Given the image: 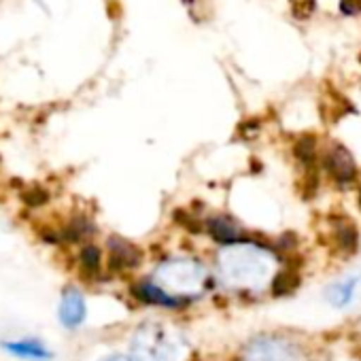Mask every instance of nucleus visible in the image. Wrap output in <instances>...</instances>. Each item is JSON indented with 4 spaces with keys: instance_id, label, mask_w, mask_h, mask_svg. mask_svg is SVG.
<instances>
[{
    "instance_id": "obj_1",
    "label": "nucleus",
    "mask_w": 361,
    "mask_h": 361,
    "mask_svg": "<svg viewBox=\"0 0 361 361\" xmlns=\"http://www.w3.org/2000/svg\"><path fill=\"white\" fill-rule=\"evenodd\" d=\"M221 272L236 287L259 285L268 272V262L264 259L262 253L245 249V247L240 249V245H238V247H232L226 253V257L221 259Z\"/></svg>"
},
{
    "instance_id": "obj_2",
    "label": "nucleus",
    "mask_w": 361,
    "mask_h": 361,
    "mask_svg": "<svg viewBox=\"0 0 361 361\" xmlns=\"http://www.w3.org/2000/svg\"><path fill=\"white\" fill-rule=\"evenodd\" d=\"M176 338L170 329L161 325H145L136 331L132 342V359L130 361H174L176 355Z\"/></svg>"
},
{
    "instance_id": "obj_3",
    "label": "nucleus",
    "mask_w": 361,
    "mask_h": 361,
    "mask_svg": "<svg viewBox=\"0 0 361 361\" xmlns=\"http://www.w3.org/2000/svg\"><path fill=\"white\" fill-rule=\"evenodd\" d=\"M243 361H302V350L287 338L257 336L243 348Z\"/></svg>"
},
{
    "instance_id": "obj_4",
    "label": "nucleus",
    "mask_w": 361,
    "mask_h": 361,
    "mask_svg": "<svg viewBox=\"0 0 361 361\" xmlns=\"http://www.w3.org/2000/svg\"><path fill=\"white\" fill-rule=\"evenodd\" d=\"M180 283V293H185L188 289L198 291L204 285V270L196 262L178 259V262H168L159 270V281L157 285L164 287L168 293H172V287H178Z\"/></svg>"
},
{
    "instance_id": "obj_5",
    "label": "nucleus",
    "mask_w": 361,
    "mask_h": 361,
    "mask_svg": "<svg viewBox=\"0 0 361 361\" xmlns=\"http://www.w3.org/2000/svg\"><path fill=\"white\" fill-rule=\"evenodd\" d=\"M321 168L338 188H346V185L355 183L359 176V168H357L350 151L342 145H331L325 149V153L321 157Z\"/></svg>"
},
{
    "instance_id": "obj_6",
    "label": "nucleus",
    "mask_w": 361,
    "mask_h": 361,
    "mask_svg": "<svg viewBox=\"0 0 361 361\" xmlns=\"http://www.w3.org/2000/svg\"><path fill=\"white\" fill-rule=\"evenodd\" d=\"M329 240L334 249L342 255H353L359 249V230L355 221L346 215H331L329 219Z\"/></svg>"
},
{
    "instance_id": "obj_7",
    "label": "nucleus",
    "mask_w": 361,
    "mask_h": 361,
    "mask_svg": "<svg viewBox=\"0 0 361 361\" xmlns=\"http://www.w3.org/2000/svg\"><path fill=\"white\" fill-rule=\"evenodd\" d=\"M142 262V251L126 238L111 236L109 238V270L126 272L134 270Z\"/></svg>"
},
{
    "instance_id": "obj_8",
    "label": "nucleus",
    "mask_w": 361,
    "mask_h": 361,
    "mask_svg": "<svg viewBox=\"0 0 361 361\" xmlns=\"http://www.w3.org/2000/svg\"><path fill=\"white\" fill-rule=\"evenodd\" d=\"M132 295L140 302V304H149V306H161V308H180L185 306L190 300L176 298L172 293H168L164 287H159L155 281H140L132 287Z\"/></svg>"
},
{
    "instance_id": "obj_9",
    "label": "nucleus",
    "mask_w": 361,
    "mask_h": 361,
    "mask_svg": "<svg viewBox=\"0 0 361 361\" xmlns=\"http://www.w3.org/2000/svg\"><path fill=\"white\" fill-rule=\"evenodd\" d=\"M204 230L209 232V236L219 243V245H228V247H238V245H249V236L230 219L226 217H211L209 221H204Z\"/></svg>"
},
{
    "instance_id": "obj_10",
    "label": "nucleus",
    "mask_w": 361,
    "mask_h": 361,
    "mask_svg": "<svg viewBox=\"0 0 361 361\" xmlns=\"http://www.w3.org/2000/svg\"><path fill=\"white\" fill-rule=\"evenodd\" d=\"M85 314H87V306H85V298L79 289L75 287H68L62 295V302H60V321L64 327L68 329H75L79 327L83 321H85Z\"/></svg>"
},
{
    "instance_id": "obj_11",
    "label": "nucleus",
    "mask_w": 361,
    "mask_h": 361,
    "mask_svg": "<svg viewBox=\"0 0 361 361\" xmlns=\"http://www.w3.org/2000/svg\"><path fill=\"white\" fill-rule=\"evenodd\" d=\"M5 348L20 357V359H30V361H43V359H49L51 353L45 344H41L39 340L35 338H26V340H13V342H5Z\"/></svg>"
},
{
    "instance_id": "obj_12",
    "label": "nucleus",
    "mask_w": 361,
    "mask_h": 361,
    "mask_svg": "<svg viewBox=\"0 0 361 361\" xmlns=\"http://www.w3.org/2000/svg\"><path fill=\"white\" fill-rule=\"evenodd\" d=\"M293 157L304 166V170H317V159H319L317 136L304 134V136L295 138V142H293Z\"/></svg>"
},
{
    "instance_id": "obj_13",
    "label": "nucleus",
    "mask_w": 361,
    "mask_h": 361,
    "mask_svg": "<svg viewBox=\"0 0 361 361\" xmlns=\"http://www.w3.org/2000/svg\"><path fill=\"white\" fill-rule=\"evenodd\" d=\"M92 234H94V224L85 215H75L60 228L62 243H81V240H87Z\"/></svg>"
},
{
    "instance_id": "obj_14",
    "label": "nucleus",
    "mask_w": 361,
    "mask_h": 361,
    "mask_svg": "<svg viewBox=\"0 0 361 361\" xmlns=\"http://www.w3.org/2000/svg\"><path fill=\"white\" fill-rule=\"evenodd\" d=\"M79 266L87 279L98 276L100 268H102V251L96 245H85L79 253Z\"/></svg>"
},
{
    "instance_id": "obj_15",
    "label": "nucleus",
    "mask_w": 361,
    "mask_h": 361,
    "mask_svg": "<svg viewBox=\"0 0 361 361\" xmlns=\"http://www.w3.org/2000/svg\"><path fill=\"white\" fill-rule=\"evenodd\" d=\"M359 285V276H350V279H344L336 285L329 287L327 291V298L334 306H346L353 298H355V289Z\"/></svg>"
},
{
    "instance_id": "obj_16",
    "label": "nucleus",
    "mask_w": 361,
    "mask_h": 361,
    "mask_svg": "<svg viewBox=\"0 0 361 361\" xmlns=\"http://www.w3.org/2000/svg\"><path fill=\"white\" fill-rule=\"evenodd\" d=\"M300 272L295 268H289V270H283L279 274H274L272 279V293L274 295H287V293H293L298 287H300Z\"/></svg>"
},
{
    "instance_id": "obj_17",
    "label": "nucleus",
    "mask_w": 361,
    "mask_h": 361,
    "mask_svg": "<svg viewBox=\"0 0 361 361\" xmlns=\"http://www.w3.org/2000/svg\"><path fill=\"white\" fill-rule=\"evenodd\" d=\"M22 200L30 209H39V207H45V202L49 200V192L39 188V185L37 188H26L24 194H22Z\"/></svg>"
},
{
    "instance_id": "obj_18",
    "label": "nucleus",
    "mask_w": 361,
    "mask_h": 361,
    "mask_svg": "<svg viewBox=\"0 0 361 361\" xmlns=\"http://www.w3.org/2000/svg\"><path fill=\"white\" fill-rule=\"evenodd\" d=\"M104 361H130V359H126V357H119V355H113V357H109V359H104Z\"/></svg>"
},
{
    "instance_id": "obj_19",
    "label": "nucleus",
    "mask_w": 361,
    "mask_h": 361,
    "mask_svg": "<svg viewBox=\"0 0 361 361\" xmlns=\"http://www.w3.org/2000/svg\"><path fill=\"white\" fill-rule=\"evenodd\" d=\"M357 202H359V209H361V188H359V196H357Z\"/></svg>"
}]
</instances>
